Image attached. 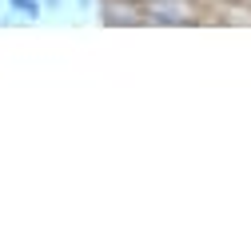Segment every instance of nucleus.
<instances>
[{
	"mask_svg": "<svg viewBox=\"0 0 251 251\" xmlns=\"http://www.w3.org/2000/svg\"><path fill=\"white\" fill-rule=\"evenodd\" d=\"M12 12H20L24 20H40L44 16V0H4Z\"/></svg>",
	"mask_w": 251,
	"mask_h": 251,
	"instance_id": "nucleus-1",
	"label": "nucleus"
},
{
	"mask_svg": "<svg viewBox=\"0 0 251 251\" xmlns=\"http://www.w3.org/2000/svg\"><path fill=\"white\" fill-rule=\"evenodd\" d=\"M60 4H64V0H44V12H60Z\"/></svg>",
	"mask_w": 251,
	"mask_h": 251,
	"instance_id": "nucleus-2",
	"label": "nucleus"
},
{
	"mask_svg": "<svg viewBox=\"0 0 251 251\" xmlns=\"http://www.w3.org/2000/svg\"><path fill=\"white\" fill-rule=\"evenodd\" d=\"M92 4H96V0H76V8H80V12H88Z\"/></svg>",
	"mask_w": 251,
	"mask_h": 251,
	"instance_id": "nucleus-3",
	"label": "nucleus"
},
{
	"mask_svg": "<svg viewBox=\"0 0 251 251\" xmlns=\"http://www.w3.org/2000/svg\"><path fill=\"white\" fill-rule=\"evenodd\" d=\"M0 8H4V0H0Z\"/></svg>",
	"mask_w": 251,
	"mask_h": 251,
	"instance_id": "nucleus-4",
	"label": "nucleus"
}]
</instances>
